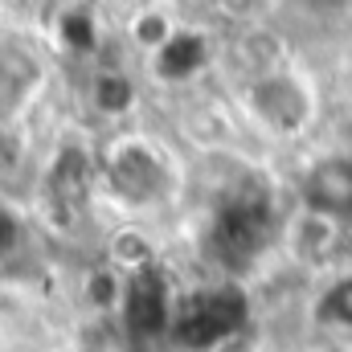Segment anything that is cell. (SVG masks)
Returning <instances> with one entry per match:
<instances>
[{
  "instance_id": "6da1fadb",
  "label": "cell",
  "mask_w": 352,
  "mask_h": 352,
  "mask_svg": "<svg viewBox=\"0 0 352 352\" xmlns=\"http://www.w3.org/2000/svg\"><path fill=\"white\" fill-rule=\"evenodd\" d=\"M238 115L246 119L250 131H258L270 144H295L303 135H311V127L324 115V98H320V82L295 66L291 58L246 74L238 87Z\"/></svg>"
},
{
  "instance_id": "7a4b0ae2",
  "label": "cell",
  "mask_w": 352,
  "mask_h": 352,
  "mask_svg": "<svg viewBox=\"0 0 352 352\" xmlns=\"http://www.w3.org/2000/svg\"><path fill=\"white\" fill-rule=\"evenodd\" d=\"M98 180L127 213H156L180 197L184 173L168 156L164 144H156L144 131H115L98 152Z\"/></svg>"
},
{
  "instance_id": "3957f363",
  "label": "cell",
  "mask_w": 352,
  "mask_h": 352,
  "mask_svg": "<svg viewBox=\"0 0 352 352\" xmlns=\"http://www.w3.org/2000/svg\"><path fill=\"white\" fill-rule=\"evenodd\" d=\"M352 242L349 217L344 213H332V209H320V205H307L299 201L295 213L283 221V250L287 258L303 270H324L332 266L344 246Z\"/></svg>"
},
{
  "instance_id": "277c9868",
  "label": "cell",
  "mask_w": 352,
  "mask_h": 352,
  "mask_svg": "<svg viewBox=\"0 0 352 352\" xmlns=\"http://www.w3.org/2000/svg\"><path fill=\"white\" fill-rule=\"evenodd\" d=\"M87 107L102 123H123L140 111V82L123 66H94L87 78Z\"/></svg>"
},
{
  "instance_id": "5b68a950",
  "label": "cell",
  "mask_w": 352,
  "mask_h": 352,
  "mask_svg": "<svg viewBox=\"0 0 352 352\" xmlns=\"http://www.w3.org/2000/svg\"><path fill=\"white\" fill-rule=\"evenodd\" d=\"M184 25L176 21V12L168 4H135L131 12H127V21H123V41L144 58V62H152V58H160L168 45H173V37L180 33Z\"/></svg>"
},
{
  "instance_id": "8992f818",
  "label": "cell",
  "mask_w": 352,
  "mask_h": 352,
  "mask_svg": "<svg viewBox=\"0 0 352 352\" xmlns=\"http://www.w3.org/2000/svg\"><path fill=\"white\" fill-rule=\"evenodd\" d=\"M299 201L349 217V209H352V156L332 152V156L316 160L311 173L303 176V197Z\"/></svg>"
},
{
  "instance_id": "52a82bcc",
  "label": "cell",
  "mask_w": 352,
  "mask_h": 352,
  "mask_svg": "<svg viewBox=\"0 0 352 352\" xmlns=\"http://www.w3.org/2000/svg\"><path fill=\"white\" fill-rule=\"evenodd\" d=\"M316 324L336 332V336H352V270H340L324 283V291L316 295L311 307Z\"/></svg>"
},
{
  "instance_id": "ba28073f",
  "label": "cell",
  "mask_w": 352,
  "mask_h": 352,
  "mask_svg": "<svg viewBox=\"0 0 352 352\" xmlns=\"http://www.w3.org/2000/svg\"><path fill=\"white\" fill-rule=\"evenodd\" d=\"M107 263L119 266L123 274H144L156 270V242L140 226H119L107 242Z\"/></svg>"
}]
</instances>
